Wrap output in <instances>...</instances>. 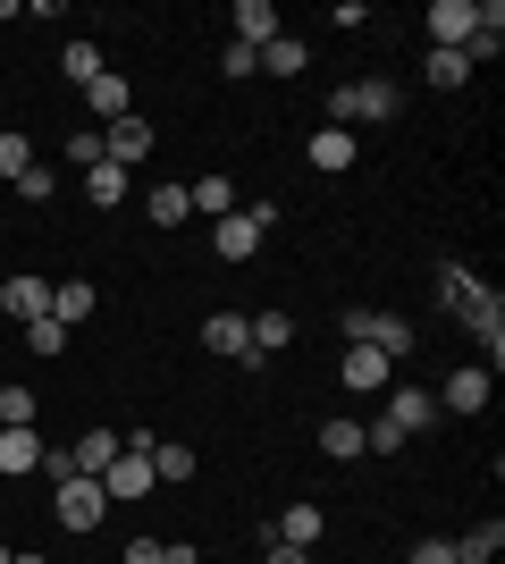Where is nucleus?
I'll use <instances>...</instances> for the list:
<instances>
[{"instance_id": "nucleus-1", "label": "nucleus", "mask_w": 505, "mask_h": 564, "mask_svg": "<svg viewBox=\"0 0 505 564\" xmlns=\"http://www.w3.org/2000/svg\"><path fill=\"white\" fill-rule=\"evenodd\" d=\"M438 295H447L455 321L488 346V371H497V362H505V295H497V286H481L463 261H438Z\"/></svg>"}, {"instance_id": "nucleus-2", "label": "nucleus", "mask_w": 505, "mask_h": 564, "mask_svg": "<svg viewBox=\"0 0 505 564\" xmlns=\"http://www.w3.org/2000/svg\"><path fill=\"white\" fill-rule=\"evenodd\" d=\"M380 118H396V85L387 76H362V85H345V94H329V127H380Z\"/></svg>"}, {"instance_id": "nucleus-3", "label": "nucleus", "mask_w": 505, "mask_h": 564, "mask_svg": "<svg viewBox=\"0 0 505 564\" xmlns=\"http://www.w3.org/2000/svg\"><path fill=\"white\" fill-rule=\"evenodd\" d=\"M51 514H59V531H101V514H110V497H101L94 471H76V480H59V497H51Z\"/></svg>"}, {"instance_id": "nucleus-4", "label": "nucleus", "mask_w": 505, "mask_h": 564, "mask_svg": "<svg viewBox=\"0 0 505 564\" xmlns=\"http://www.w3.org/2000/svg\"><path fill=\"white\" fill-rule=\"evenodd\" d=\"M345 346H380L387 362H405V354H413V329L396 321V312H345Z\"/></svg>"}, {"instance_id": "nucleus-5", "label": "nucleus", "mask_w": 505, "mask_h": 564, "mask_svg": "<svg viewBox=\"0 0 505 564\" xmlns=\"http://www.w3.org/2000/svg\"><path fill=\"white\" fill-rule=\"evenodd\" d=\"M262 228H270V203L211 219V245H219V261H253V253H262Z\"/></svg>"}, {"instance_id": "nucleus-6", "label": "nucleus", "mask_w": 505, "mask_h": 564, "mask_svg": "<svg viewBox=\"0 0 505 564\" xmlns=\"http://www.w3.org/2000/svg\"><path fill=\"white\" fill-rule=\"evenodd\" d=\"M421 25H430L438 51H463V43H472V25H481V0H430Z\"/></svg>"}, {"instance_id": "nucleus-7", "label": "nucleus", "mask_w": 505, "mask_h": 564, "mask_svg": "<svg viewBox=\"0 0 505 564\" xmlns=\"http://www.w3.org/2000/svg\"><path fill=\"white\" fill-rule=\"evenodd\" d=\"M278 34H287V25H278V9H270V0H237V9H228V43L270 51Z\"/></svg>"}, {"instance_id": "nucleus-8", "label": "nucleus", "mask_w": 505, "mask_h": 564, "mask_svg": "<svg viewBox=\"0 0 505 564\" xmlns=\"http://www.w3.org/2000/svg\"><path fill=\"white\" fill-rule=\"evenodd\" d=\"M488 362H463L455 379H447V388H438V413H488Z\"/></svg>"}, {"instance_id": "nucleus-9", "label": "nucleus", "mask_w": 505, "mask_h": 564, "mask_svg": "<svg viewBox=\"0 0 505 564\" xmlns=\"http://www.w3.org/2000/svg\"><path fill=\"white\" fill-rule=\"evenodd\" d=\"M337 379H345V388H362V397H371V388H396V362H387L380 346H345V362H337Z\"/></svg>"}, {"instance_id": "nucleus-10", "label": "nucleus", "mask_w": 505, "mask_h": 564, "mask_svg": "<svg viewBox=\"0 0 505 564\" xmlns=\"http://www.w3.org/2000/svg\"><path fill=\"white\" fill-rule=\"evenodd\" d=\"M396 438H413V430H430L438 422V397H421V388H387V413H380Z\"/></svg>"}, {"instance_id": "nucleus-11", "label": "nucleus", "mask_w": 505, "mask_h": 564, "mask_svg": "<svg viewBox=\"0 0 505 564\" xmlns=\"http://www.w3.org/2000/svg\"><path fill=\"white\" fill-rule=\"evenodd\" d=\"M0 312H9V321H51V279L18 270V279L0 286Z\"/></svg>"}, {"instance_id": "nucleus-12", "label": "nucleus", "mask_w": 505, "mask_h": 564, "mask_svg": "<svg viewBox=\"0 0 505 564\" xmlns=\"http://www.w3.org/2000/svg\"><path fill=\"white\" fill-rule=\"evenodd\" d=\"M202 346H211L219 362H253V329H244V312H211V321H202Z\"/></svg>"}, {"instance_id": "nucleus-13", "label": "nucleus", "mask_w": 505, "mask_h": 564, "mask_svg": "<svg viewBox=\"0 0 505 564\" xmlns=\"http://www.w3.org/2000/svg\"><path fill=\"white\" fill-rule=\"evenodd\" d=\"M270 531H278V547H304V556H312V547H320V531H329V522H320V506H312V497H295L287 514L270 522Z\"/></svg>"}, {"instance_id": "nucleus-14", "label": "nucleus", "mask_w": 505, "mask_h": 564, "mask_svg": "<svg viewBox=\"0 0 505 564\" xmlns=\"http://www.w3.org/2000/svg\"><path fill=\"white\" fill-rule=\"evenodd\" d=\"M85 110H94V118H110V127H119V118H135V85H127V76H110V68H101L94 85H85Z\"/></svg>"}, {"instance_id": "nucleus-15", "label": "nucleus", "mask_w": 505, "mask_h": 564, "mask_svg": "<svg viewBox=\"0 0 505 564\" xmlns=\"http://www.w3.org/2000/svg\"><path fill=\"white\" fill-rule=\"evenodd\" d=\"M101 152H110V169H135L152 152V118H119V127L101 135Z\"/></svg>"}, {"instance_id": "nucleus-16", "label": "nucleus", "mask_w": 505, "mask_h": 564, "mask_svg": "<svg viewBox=\"0 0 505 564\" xmlns=\"http://www.w3.org/2000/svg\"><path fill=\"white\" fill-rule=\"evenodd\" d=\"M144 489H152V455H135V447L101 471V497H110V506H119V497H144Z\"/></svg>"}, {"instance_id": "nucleus-17", "label": "nucleus", "mask_w": 505, "mask_h": 564, "mask_svg": "<svg viewBox=\"0 0 505 564\" xmlns=\"http://www.w3.org/2000/svg\"><path fill=\"white\" fill-rule=\"evenodd\" d=\"M304 161L329 169V177H345V169H354V135H345V127H320V135L304 143Z\"/></svg>"}, {"instance_id": "nucleus-18", "label": "nucleus", "mask_w": 505, "mask_h": 564, "mask_svg": "<svg viewBox=\"0 0 505 564\" xmlns=\"http://www.w3.org/2000/svg\"><path fill=\"white\" fill-rule=\"evenodd\" d=\"M76 471H94V480H101V471H110V464H119V455H127V438H119V430H85V438H76Z\"/></svg>"}, {"instance_id": "nucleus-19", "label": "nucleus", "mask_w": 505, "mask_h": 564, "mask_svg": "<svg viewBox=\"0 0 505 564\" xmlns=\"http://www.w3.org/2000/svg\"><path fill=\"white\" fill-rule=\"evenodd\" d=\"M0 471H9V480L43 471V438H34V430H0Z\"/></svg>"}, {"instance_id": "nucleus-20", "label": "nucleus", "mask_w": 505, "mask_h": 564, "mask_svg": "<svg viewBox=\"0 0 505 564\" xmlns=\"http://www.w3.org/2000/svg\"><path fill=\"white\" fill-rule=\"evenodd\" d=\"M94 304H101V295H94V286H85V279L51 286V321H59V329H76V321H94Z\"/></svg>"}, {"instance_id": "nucleus-21", "label": "nucleus", "mask_w": 505, "mask_h": 564, "mask_svg": "<svg viewBox=\"0 0 505 564\" xmlns=\"http://www.w3.org/2000/svg\"><path fill=\"white\" fill-rule=\"evenodd\" d=\"M497 547H505V522L488 514V522H472V531H463V540H455V564H488V556H497Z\"/></svg>"}, {"instance_id": "nucleus-22", "label": "nucleus", "mask_w": 505, "mask_h": 564, "mask_svg": "<svg viewBox=\"0 0 505 564\" xmlns=\"http://www.w3.org/2000/svg\"><path fill=\"white\" fill-rule=\"evenodd\" d=\"M85 203H94V212H119L127 203V169H110V161L85 169Z\"/></svg>"}, {"instance_id": "nucleus-23", "label": "nucleus", "mask_w": 505, "mask_h": 564, "mask_svg": "<svg viewBox=\"0 0 505 564\" xmlns=\"http://www.w3.org/2000/svg\"><path fill=\"white\" fill-rule=\"evenodd\" d=\"M244 329H253V362H270V354H278V346L295 337V321H287V312H253Z\"/></svg>"}, {"instance_id": "nucleus-24", "label": "nucleus", "mask_w": 505, "mask_h": 564, "mask_svg": "<svg viewBox=\"0 0 505 564\" xmlns=\"http://www.w3.org/2000/svg\"><path fill=\"white\" fill-rule=\"evenodd\" d=\"M497 51H505V9L488 0L481 25H472V43H463V59H497Z\"/></svg>"}, {"instance_id": "nucleus-25", "label": "nucleus", "mask_w": 505, "mask_h": 564, "mask_svg": "<svg viewBox=\"0 0 505 564\" xmlns=\"http://www.w3.org/2000/svg\"><path fill=\"white\" fill-rule=\"evenodd\" d=\"M430 85L438 94H463V85H472V59H463V51H430Z\"/></svg>"}, {"instance_id": "nucleus-26", "label": "nucleus", "mask_w": 505, "mask_h": 564, "mask_svg": "<svg viewBox=\"0 0 505 564\" xmlns=\"http://www.w3.org/2000/svg\"><path fill=\"white\" fill-rule=\"evenodd\" d=\"M186 203H194V212H211V219H228V212H237V186H228V177H202V186H186Z\"/></svg>"}, {"instance_id": "nucleus-27", "label": "nucleus", "mask_w": 505, "mask_h": 564, "mask_svg": "<svg viewBox=\"0 0 505 564\" xmlns=\"http://www.w3.org/2000/svg\"><path fill=\"white\" fill-rule=\"evenodd\" d=\"M304 59H312V43H295V34H278V43L262 51V68H270V76H304Z\"/></svg>"}, {"instance_id": "nucleus-28", "label": "nucleus", "mask_w": 505, "mask_h": 564, "mask_svg": "<svg viewBox=\"0 0 505 564\" xmlns=\"http://www.w3.org/2000/svg\"><path fill=\"white\" fill-rule=\"evenodd\" d=\"M320 455L354 464V455H362V422H320Z\"/></svg>"}, {"instance_id": "nucleus-29", "label": "nucleus", "mask_w": 505, "mask_h": 564, "mask_svg": "<svg viewBox=\"0 0 505 564\" xmlns=\"http://www.w3.org/2000/svg\"><path fill=\"white\" fill-rule=\"evenodd\" d=\"M152 480H194V447L161 438V447H152Z\"/></svg>"}, {"instance_id": "nucleus-30", "label": "nucleus", "mask_w": 505, "mask_h": 564, "mask_svg": "<svg viewBox=\"0 0 505 564\" xmlns=\"http://www.w3.org/2000/svg\"><path fill=\"white\" fill-rule=\"evenodd\" d=\"M0 430H34V388H18V379L0 388Z\"/></svg>"}, {"instance_id": "nucleus-31", "label": "nucleus", "mask_w": 505, "mask_h": 564, "mask_svg": "<svg viewBox=\"0 0 505 564\" xmlns=\"http://www.w3.org/2000/svg\"><path fill=\"white\" fill-rule=\"evenodd\" d=\"M59 68H68V76H76V85H94V76H101V51H94V43H85V34H76V43H68V51H59Z\"/></svg>"}, {"instance_id": "nucleus-32", "label": "nucleus", "mask_w": 505, "mask_h": 564, "mask_svg": "<svg viewBox=\"0 0 505 564\" xmlns=\"http://www.w3.org/2000/svg\"><path fill=\"white\" fill-rule=\"evenodd\" d=\"M18 194H25V203H51V194H59V177H51L43 161H25V169H18Z\"/></svg>"}, {"instance_id": "nucleus-33", "label": "nucleus", "mask_w": 505, "mask_h": 564, "mask_svg": "<svg viewBox=\"0 0 505 564\" xmlns=\"http://www.w3.org/2000/svg\"><path fill=\"white\" fill-rule=\"evenodd\" d=\"M68 161L76 169H101V161H110V152H101V127H76V135H68Z\"/></svg>"}, {"instance_id": "nucleus-34", "label": "nucleus", "mask_w": 505, "mask_h": 564, "mask_svg": "<svg viewBox=\"0 0 505 564\" xmlns=\"http://www.w3.org/2000/svg\"><path fill=\"white\" fill-rule=\"evenodd\" d=\"M152 219H161V228H177V219H194L186 186H161V194H152Z\"/></svg>"}, {"instance_id": "nucleus-35", "label": "nucleus", "mask_w": 505, "mask_h": 564, "mask_svg": "<svg viewBox=\"0 0 505 564\" xmlns=\"http://www.w3.org/2000/svg\"><path fill=\"white\" fill-rule=\"evenodd\" d=\"M34 161V143L18 135V127H9V135H0V177H9V186H18V169Z\"/></svg>"}, {"instance_id": "nucleus-36", "label": "nucleus", "mask_w": 505, "mask_h": 564, "mask_svg": "<svg viewBox=\"0 0 505 564\" xmlns=\"http://www.w3.org/2000/svg\"><path fill=\"white\" fill-rule=\"evenodd\" d=\"M25 346H34V354H59V346H68V329H59V321H25Z\"/></svg>"}, {"instance_id": "nucleus-37", "label": "nucleus", "mask_w": 505, "mask_h": 564, "mask_svg": "<svg viewBox=\"0 0 505 564\" xmlns=\"http://www.w3.org/2000/svg\"><path fill=\"white\" fill-rule=\"evenodd\" d=\"M219 68H228V76H253V68H262V51H244V43H228V51H219Z\"/></svg>"}, {"instance_id": "nucleus-38", "label": "nucleus", "mask_w": 505, "mask_h": 564, "mask_svg": "<svg viewBox=\"0 0 505 564\" xmlns=\"http://www.w3.org/2000/svg\"><path fill=\"white\" fill-rule=\"evenodd\" d=\"M413 564H455V540H421V547H413Z\"/></svg>"}, {"instance_id": "nucleus-39", "label": "nucleus", "mask_w": 505, "mask_h": 564, "mask_svg": "<svg viewBox=\"0 0 505 564\" xmlns=\"http://www.w3.org/2000/svg\"><path fill=\"white\" fill-rule=\"evenodd\" d=\"M119 564H161V540H135V547H127Z\"/></svg>"}, {"instance_id": "nucleus-40", "label": "nucleus", "mask_w": 505, "mask_h": 564, "mask_svg": "<svg viewBox=\"0 0 505 564\" xmlns=\"http://www.w3.org/2000/svg\"><path fill=\"white\" fill-rule=\"evenodd\" d=\"M161 564H202V556H194L186 540H161Z\"/></svg>"}, {"instance_id": "nucleus-41", "label": "nucleus", "mask_w": 505, "mask_h": 564, "mask_svg": "<svg viewBox=\"0 0 505 564\" xmlns=\"http://www.w3.org/2000/svg\"><path fill=\"white\" fill-rule=\"evenodd\" d=\"M270 564H312V556H304V547H270Z\"/></svg>"}, {"instance_id": "nucleus-42", "label": "nucleus", "mask_w": 505, "mask_h": 564, "mask_svg": "<svg viewBox=\"0 0 505 564\" xmlns=\"http://www.w3.org/2000/svg\"><path fill=\"white\" fill-rule=\"evenodd\" d=\"M0 564H18V547H9V540H0Z\"/></svg>"}, {"instance_id": "nucleus-43", "label": "nucleus", "mask_w": 505, "mask_h": 564, "mask_svg": "<svg viewBox=\"0 0 505 564\" xmlns=\"http://www.w3.org/2000/svg\"><path fill=\"white\" fill-rule=\"evenodd\" d=\"M18 564H43V556H18Z\"/></svg>"}]
</instances>
